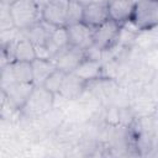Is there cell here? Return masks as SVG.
<instances>
[{"instance_id":"cell-1","label":"cell","mask_w":158,"mask_h":158,"mask_svg":"<svg viewBox=\"0 0 158 158\" xmlns=\"http://www.w3.org/2000/svg\"><path fill=\"white\" fill-rule=\"evenodd\" d=\"M130 22L139 31H149L158 26V0H135Z\"/></svg>"},{"instance_id":"cell-2","label":"cell","mask_w":158,"mask_h":158,"mask_svg":"<svg viewBox=\"0 0 158 158\" xmlns=\"http://www.w3.org/2000/svg\"><path fill=\"white\" fill-rule=\"evenodd\" d=\"M54 96L56 95L53 93H51L42 85H36L26 105L22 107L20 112L28 118L41 117L53 109Z\"/></svg>"},{"instance_id":"cell-3","label":"cell","mask_w":158,"mask_h":158,"mask_svg":"<svg viewBox=\"0 0 158 158\" xmlns=\"http://www.w3.org/2000/svg\"><path fill=\"white\" fill-rule=\"evenodd\" d=\"M16 28L25 31L41 20V9L32 0H19L10 6Z\"/></svg>"},{"instance_id":"cell-4","label":"cell","mask_w":158,"mask_h":158,"mask_svg":"<svg viewBox=\"0 0 158 158\" xmlns=\"http://www.w3.org/2000/svg\"><path fill=\"white\" fill-rule=\"evenodd\" d=\"M122 26L112 20H107L105 23L94 28L93 32V46L99 51L105 52L111 49L116 42L120 40Z\"/></svg>"},{"instance_id":"cell-5","label":"cell","mask_w":158,"mask_h":158,"mask_svg":"<svg viewBox=\"0 0 158 158\" xmlns=\"http://www.w3.org/2000/svg\"><path fill=\"white\" fill-rule=\"evenodd\" d=\"M35 86L36 85L33 83H14L5 90H1V93L5 101L12 110L21 111L31 96Z\"/></svg>"},{"instance_id":"cell-6","label":"cell","mask_w":158,"mask_h":158,"mask_svg":"<svg viewBox=\"0 0 158 158\" xmlns=\"http://www.w3.org/2000/svg\"><path fill=\"white\" fill-rule=\"evenodd\" d=\"M69 0H49L41 9V19L53 27H67Z\"/></svg>"},{"instance_id":"cell-7","label":"cell","mask_w":158,"mask_h":158,"mask_svg":"<svg viewBox=\"0 0 158 158\" xmlns=\"http://www.w3.org/2000/svg\"><path fill=\"white\" fill-rule=\"evenodd\" d=\"M110 20L107 1H95L83 6L81 22L91 28H96L100 25Z\"/></svg>"},{"instance_id":"cell-8","label":"cell","mask_w":158,"mask_h":158,"mask_svg":"<svg viewBox=\"0 0 158 158\" xmlns=\"http://www.w3.org/2000/svg\"><path fill=\"white\" fill-rule=\"evenodd\" d=\"M84 58H85V52L83 49L69 44L68 47L62 49L53 58V60L57 65V69L63 70L64 73H72L84 60Z\"/></svg>"},{"instance_id":"cell-9","label":"cell","mask_w":158,"mask_h":158,"mask_svg":"<svg viewBox=\"0 0 158 158\" xmlns=\"http://www.w3.org/2000/svg\"><path fill=\"white\" fill-rule=\"evenodd\" d=\"M93 32H94V28L84 25L83 22L67 26L69 44L78 47L84 52L93 46Z\"/></svg>"},{"instance_id":"cell-10","label":"cell","mask_w":158,"mask_h":158,"mask_svg":"<svg viewBox=\"0 0 158 158\" xmlns=\"http://www.w3.org/2000/svg\"><path fill=\"white\" fill-rule=\"evenodd\" d=\"M135 0H107L110 20L115 21L120 26L130 22L133 11Z\"/></svg>"},{"instance_id":"cell-11","label":"cell","mask_w":158,"mask_h":158,"mask_svg":"<svg viewBox=\"0 0 158 158\" xmlns=\"http://www.w3.org/2000/svg\"><path fill=\"white\" fill-rule=\"evenodd\" d=\"M86 85H88V83L84 79H81L79 75H77L74 72L67 73L58 95H60L62 98L68 99V100L77 99L81 95V93L84 91Z\"/></svg>"},{"instance_id":"cell-12","label":"cell","mask_w":158,"mask_h":158,"mask_svg":"<svg viewBox=\"0 0 158 158\" xmlns=\"http://www.w3.org/2000/svg\"><path fill=\"white\" fill-rule=\"evenodd\" d=\"M74 73L89 84V81L101 79V77H102V64L100 63L99 59H91V58L85 57L84 60L77 67Z\"/></svg>"},{"instance_id":"cell-13","label":"cell","mask_w":158,"mask_h":158,"mask_svg":"<svg viewBox=\"0 0 158 158\" xmlns=\"http://www.w3.org/2000/svg\"><path fill=\"white\" fill-rule=\"evenodd\" d=\"M68 46L69 42H68L67 27H54L46 43V48L49 53L51 59H53L62 49H64Z\"/></svg>"},{"instance_id":"cell-14","label":"cell","mask_w":158,"mask_h":158,"mask_svg":"<svg viewBox=\"0 0 158 158\" xmlns=\"http://www.w3.org/2000/svg\"><path fill=\"white\" fill-rule=\"evenodd\" d=\"M53 28H54L53 26H51L49 23L44 22V21L41 19L37 23H35V25L31 26L30 28L25 30V31H23V35H25L36 47H38V46H46L47 40H48L51 32L53 31Z\"/></svg>"},{"instance_id":"cell-15","label":"cell","mask_w":158,"mask_h":158,"mask_svg":"<svg viewBox=\"0 0 158 158\" xmlns=\"http://www.w3.org/2000/svg\"><path fill=\"white\" fill-rule=\"evenodd\" d=\"M37 58L35 44L23 35L14 42V60L21 62H32Z\"/></svg>"},{"instance_id":"cell-16","label":"cell","mask_w":158,"mask_h":158,"mask_svg":"<svg viewBox=\"0 0 158 158\" xmlns=\"http://www.w3.org/2000/svg\"><path fill=\"white\" fill-rule=\"evenodd\" d=\"M32 72H33V84L42 85L44 80L57 69V65L53 59L47 58H36L31 62Z\"/></svg>"},{"instance_id":"cell-17","label":"cell","mask_w":158,"mask_h":158,"mask_svg":"<svg viewBox=\"0 0 158 158\" xmlns=\"http://www.w3.org/2000/svg\"><path fill=\"white\" fill-rule=\"evenodd\" d=\"M10 65L16 83H33V72L31 62L14 60L10 63Z\"/></svg>"},{"instance_id":"cell-18","label":"cell","mask_w":158,"mask_h":158,"mask_svg":"<svg viewBox=\"0 0 158 158\" xmlns=\"http://www.w3.org/2000/svg\"><path fill=\"white\" fill-rule=\"evenodd\" d=\"M65 74H67V73H64L63 70L56 69V70L44 80V83L42 84V86L46 88L47 90H49L51 93H53L54 95L59 94V90H60V86H62V84H63V80H64Z\"/></svg>"},{"instance_id":"cell-19","label":"cell","mask_w":158,"mask_h":158,"mask_svg":"<svg viewBox=\"0 0 158 158\" xmlns=\"http://www.w3.org/2000/svg\"><path fill=\"white\" fill-rule=\"evenodd\" d=\"M83 15V5L75 0H69L68 11H67V26L81 22Z\"/></svg>"},{"instance_id":"cell-20","label":"cell","mask_w":158,"mask_h":158,"mask_svg":"<svg viewBox=\"0 0 158 158\" xmlns=\"http://www.w3.org/2000/svg\"><path fill=\"white\" fill-rule=\"evenodd\" d=\"M32 1H33V2L40 7V9H42V7H43V6H44L49 0H32Z\"/></svg>"},{"instance_id":"cell-21","label":"cell","mask_w":158,"mask_h":158,"mask_svg":"<svg viewBox=\"0 0 158 158\" xmlns=\"http://www.w3.org/2000/svg\"><path fill=\"white\" fill-rule=\"evenodd\" d=\"M75 1H78L79 4H81V5L84 6V5H88V4H90V2H95V1H107V0H75Z\"/></svg>"},{"instance_id":"cell-22","label":"cell","mask_w":158,"mask_h":158,"mask_svg":"<svg viewBox=\"0 0 158 158\" xmlns=\"http://www.w3.org/2000/svg\"><path fill=\"white\" fill-rule=\"evenodd\" d=\"M0 1H1V4H2V5L11 6V5H14L16 1H19V0H0Z\"/></svg>"}]
</instances>
